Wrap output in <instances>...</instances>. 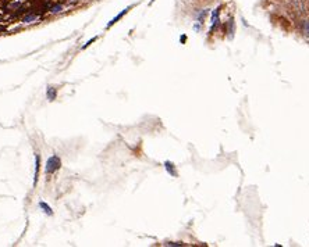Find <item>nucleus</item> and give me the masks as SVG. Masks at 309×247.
Masks as SVG:
<instances>
[{"label": "nucleus", "mask_w": 309, "mask_h": 247, "mask_svg": "<svg viewBox=\"0 0 309 247\" xmlns=\"http://www.w3.org/2000/svg\"><path fill=\"white\" fill-rule=\"evenodd\" d=\"M60 167H61V160L59 156H50L46 160V165H45V172L46 175H53L56 171H59Z\"/></svg>", "instance_id": "obj_1"}, {"label": "nucleus", "mask_w": 309, "mask_h": 247, "mask_svg": "<svg viewBox=\"0 0 309 247\" xmlns=\"http://www.w3.org/2000/svg\"><path fill=\"white\" fill-rule=\"evenodd\" d=\"M219 22H220V7L215 8V10H213V13H212V20H210L212 26H210V32L215 31L216 26L219 25Z\"/></svg>", "instance_id": "obj_2"}, {"label": "nucleus", "mask_w": 309, "mask_h": 247, "mask_svg": "<svg viewBox=\"0 0 309 247\" xmlns=\"http://www.w3.org/2000/svg\"><path fill=\"white\" fill-rule=\"evenodd\" d=\"M56 96H57V89H56L55 86H47L46 88V99L49 100V102H53V100L56 99Z\"/></svg>", "instance_id": "obj_3"}, {"label": "nucleus", "mask_w": 309, "mask_h": 247, "mask_svg": "<svg viewBox=\"0 0 309 247\" xmlns=\"http://www.w3.org/2000/svg\"><path fill=\"white\" fill-rule=\"evenodd\" d=\"M130 8H131V6H130V7H127V8H124V10H123L121 13H118V14H117V16L114 17V18H113V20L110 21L109 24H107V28H110V26H112L113 24H116V22H117V21H118L120 18H123V17H124V14H127V13H128V10H130Z\"/></svg>", "instance_id": "obj_4"}, {"label": "nucleus", "mask_w": 309, "mask_h": 247, "mask_svg": "<svg viewBox=\"0 0 309 247\" xmlns=\"http://www.w3.org/2000/svg\"><path fill=\"white\" fill-rule=\"evenodd\" d=\"M39 164H41V157L39 154H35V174H34V185L36 183L39 176Z\"/></svg>", "instance_id": "obj_5"}, {"label": "nucleus", "mask_w": 309, "mask_h": 247, "mask_svg": "<svg viewBox=\"0 0 309 247\" xmlns=\"http://www.w3.org/2000/svg\"><path fill=\"white\" fill-rule=\"evenodd\" d=\"M38 18H39L38 14H35V13H32V11H31V13H28L25 17H24L22 21L25 24H32V22H35V21H38Z\"/></svg>", "instance_id": "obj_6"}, {"label": "nucleus", "mask_w": 309, "mask_h": 247, "mask_svg": "<svg viewBox=\"0 0 309 247\" xmlns=\"http://www.w3.org/2000/svg\"><path fill=\"white\" fill-rule=\"evenodd\" d=\"M164 168H166V171L169 172L171 176H177V171H176V168H174V164L173 162H170V161H166L164 162Z\"/></svg>", "instance_id": "obj_7"}, {"label": "nucleus", "mask_w": 309, "mask_h": 247, "mask_svg": "<svg viewBox=\"0 0 309 247\" xmlns=\"http://www.w3.org/2000/svg\"><path fill=\"white\" fill-rule=\"evenodd\" d=\"M39 208H42V211H43L46 215H53V211L52 208H50L49 206H47L45 201H39Z\"/></svg>", "instance_id": "obj_8"}, {"label": "nucleus", "mask_w": 309, "mask_h": 247, "mask_svg": "<svg viewBox=\"0 0 309 247\" xmlns=\"http://www.w3.org/2000/svg\"><path fill=\"white\" fill-rule=\"evenodd\" d=\"M209 14V10H200V11H198V14H196V21L198 22H200V24H203V21H205V18H206V16Z\"/></svg>", "instance_id": "obj_9"}, {"label": "nucleus", "mask_w": 309, "mask_h": 247, "mask_svg": "<svg viewBox=\"0 0 309 247\" xmlns=\"http://www.w3.org/2000/svg\"><path fill=\"white\" fill-rule=\"evenodd\" d=\"M63 8H64V6H63V4H59V3H57V4H55V6H52V7H50V13H52V14L61 13Z\"/></svg>", "instance_id": "obj_10"}, {"label": "nucleus", "mask_w": 309, "mask_h": 247, "mask_svg": "<svg viewBox=\"0 0 309 247\" xmlns=\"http://www.w3.org/2000/svg\"><path fill=\"white\" fill-rule=\"evenodd\" d=\"M229 29H227V32H229V35H230V38H233V35H234V29H235V26H234V20L231 18L229 21Z\"/></svg>", "instance_id": "obj_11"}, {"label": "nucleus", "mask_w": 309, "mask_h": 247, "mask_svg": "<svg viewBox=\"0 0 309 247\" xmlns=\"http://www.w3.org/2000/svg\"><path fill=\"white\" fill-rule=\"evenodd\" d=\"M166 246H184V243H181V242H167V243H164Z\"/></svg>", "instance_id": "obj_12"}, {"label": "nucleus", "mask_w": 309, "mask_h": 247, "mask_svg": "<svg viewBox=\"0 0 309 247\" xmlns=\"http://www.w3.org/2000/svg\"><path fill=\"white\" fill-rule=\"evenodd\" d=\"M304 32H305V34H307L308 36H309V21H308V22H305V24H304Z\"/></svg>", "instance_id": "obj_13"}]
</instances>
